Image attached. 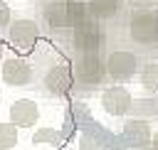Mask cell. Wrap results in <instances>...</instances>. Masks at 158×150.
Instances as JSON below:
<instances>
[{
	"instance_id": "obj_12",
	"label": "cell",
	"mask_w": 158,
	"mask_h": 150,
	"mask_svg": "<svg viewBox=\"0 0 158 150\" xmlns=\"http://www.w3.org/2000/svg\"><path fill=\"white\" fill-rule=\"evenodd\" d=\"M138 81L146 91L158 93V61H146L138 71Z\"/></svg>"
},
{
	"instance_id": "obj_16",
	"label": "cell",
	"mask_w": 158,
	"mask_h": 150,
	"mask_svg": "<svg viewBox=\"0 0 158 150\" xmlns=\"http://www.w3.org/2000/svg\"><path fill=\"white\" fill-rule=\"evenodd\" d=\"M79 150H104L101 148V143H96V140H81V145H79Z\"/></svg>"
},
{
	"instance_id": "obj_15",
	"label": "cell",
	"mask_w": 158,
	"mask_h": 150,
	"mask_svg": "<svg viewBox=\"0 0 158 150\" xmlns=\"http://www.w3.org/2000/svg\"><path fill=\"white\" fill-rule=\"evenodd\" d=\"M10 25V7L5 2H0V30Z\"/></svg>"
},
{
	"instance_id": "obj_5",
	"label": "cell",
	"mask_w": 158,
	"mask_h": 150,
	"mask_svg": "<svg viewBox=\"0 0 158 150\" xmlns=\"http://www.w3.org/2000/svg\"><path fill=\"white\" fill-rule=\"evenodd\" d=\"M136 71H138V59H136L133 52H128V49H116V52L109 54V59H106V74H109L114 81H126V79H131Z\"/></svg>"
},
{
	"instance_id": "obj_4",
	"label": "cell",
	"mask_w": 158,
	"mask_h": 150,
	"mask_svg": "<svg viewBox=\"0 0 158 150\" xmlns=\"http://www.w3.org/2000/svg\"><path fill=\"white\" fill-rule=\"evenodd\" d=\"M74 76L81 86H99L109 76L106 74V61H101L99 54H81L74 61Z\"/></svg>"
},
{
	"instance_id": "obj_19",
	"label": "cell",
	"mask_w": 158,
	"mask_h": 150,
	"mask_svg": "<svg viewBox=\"0 0 158 150\" xmlns=\"http://www.w3.org/2000/svg\"><path fill=\"white\" fill-rule=\"evenodd\" d=\"M0 59H2V44H0Z\"/></svg>"
},
{
	"instance_id": "obj_7",
	"label": "cell",
	"mask_w": 158,
	"mask_h": 150,
	"mask_svg": "<svg viewBox=\"0 0 158 150\" xmlns=\"http://www.w3.org/2000/svg\"><path fill=\"white\" fill-rule=\"evenodd\" d=\"M2 81L7 86H25L32 81V69L20 57H10L2 61Z\"/></svg>"
},
{
	"instance_id": "obj_10",
	"label": "cell",
	"mask_w": 158,
	"mask_h": 150,
	"mask_svg": "<svg viewBox=\"0 0 158 150\" xmlns=\"http://www.w3.org/2000/svg\"><path fill=\"white\" fill-rule=\"evenodd\" d=\"M44 86H47V91L49 93H67L69 89H72V69L67 66V64H57V66H52L49 71H47V76H44Z\"/></svg>"
},
{
	"instance_id": "obj_1",
	"label": "cell",
	"mask_w": 158,
	"mask_h": 150,
	"mask_svg": "<svg viewBox=\"0 0 158 150\" xmlns=\"http://www.w3.org/2000/svg\"><path fill=\"white\" fill-rule=\"evenodd\" d=\"M86 15V5L81 0H49L42 10V17L49 27L54 30H67V27H74L79 25Z\"/></svg>"
},
{
	"instance_id": "obj_13",
	"label": "cell",
	"mask_w": 158,
	"mask_h": 150,
	"mask_svg": "<svg viewBox=\"0 0 158 150\" xmlns=\"http://www.w3.org/2000/svg\"><path fill=\"white\" fill-rule=\"evenodd\" d=\"M17 145V125L0 123V150H10Z\"/></svg>"
},
{
	"instance_id": "obj_6",
	"label": "cell",
	"mask_w": 158,
	"mask_h": 150,
	"mask_svg": "<svg viewBox=\"0 0 158 150\" xmlns=\"http://www.w3.org/2000/svg\"><path fill=\"white\" fill-rule=\"evenodd\" d=\"M37 37H40V27H37L35 20H15V22H10L7 39L17 52H30L35 47Z\"/></svg>"
},
{
	"instance_id": "obj_9",
	"label": "cell",
	"mask_w": 158,
	"mask_h": 150,
	"mask_svg": "<svg viewBox=\"0 0 158 150\" xmlns=\"http://www.w3.org/2000/svg\"><path fill=\"white\" fill-rule=\"evenodd\" d=\"M40 120V108L35 101L30 98H20L10 106V123L12 125H20V128H30Z\"/></svg>"
},
{
	"instance_id": "obj_11",
	"label": "cell",
	"mask_w": 158,
	"mask_h": 150,
	"mask_svg": "<svg viewBox=\"0 0 158 150\" xmlns=\"http://www.w3.org/2000/svg\"><path fill=\"white\" fill-rule=\"evenodd\" d=\"M123 0H86V10L96 17V20H111L118 15Z\"/></svg>"
},
{
	"instance_id": "obj_8",
	"label": "cell",
	"mask_w": 158,
	"mask_h": 150,
	"mask_svg": "<svg viewBox=\"0 0 158 150\" xmlns=\"http://www.w3.org/2000/svg\"><path fill=\"white\" fill-rule=\"evenodd\" d=\"M101 106L106 113L111 116H123L128 108H131V93L123 89V86H109L104 93H101Z\"/></svg>"
},
{
	"instance_id": "obj_17",
	"label": "cell",
	"mask_w": 158,
	"mask_h": 150,
	"mask_svg": "<svg viewBox=\"0 0 158 150\" xmlns=\"http://www.w3.org/2000/svg\"><path fill=\"white\" fill-rule=\"evenodd\" d=\"M54 138V133L52 130H40L37 135H35V143H42V140H52Z\"/></svg>"
},
{
	"instance_id": "obj_20",
	"label": "cell",
	"mask_w": 158,
	"mask_h": 150,
	"mask_svg": "<svg viewBox=\"0 0 158 150\" xmlns=\"http://www.w3.org/2000/svg\"><path fill=\"white\" fill-rule=\"evenodd\" d=\"M131 150H141V148H131Z\"/></svg>"
},
{
	"instance_id": "obj_18",
	"label": "cell",
	"mask_w": 158,
	"mask_h": 150,
	"mask_svg": "<svg viewBox=\"0 0 158 150\" xmlns=\"http://www.w3.org/2000/svg\"><path fill=\"white\" fill-rule=\"evenodd\" d=\"M151 148H153V150H158V130H156V133H153V138H151Z\"/></svg>"
},
{
	"instance_id": "obj_3",
	"label": "cell",
	"mask_w": 158,
	"mask_h": 150,
	"mask_svg": "<svg viewBox=\"0 0 158 150\" xmlns=\"http://www.w3.org/2000/svg\"><path fill=\"white\" fill-rule=\"evenodd\" d=\"M128 34L138 44L158 42V12L156 10H138L128 20Z\"/></svg>"
},
{
	"instance_id": "obj_2",
	"label": "cell",
	"mask_w": 158,
	"mask_h": 150,
	"mask_svg": "<svg viewBox=\"0 0 158 150\" xmlns=\"http://www.w3.org/2000/svg\"><path fill=\"white\" fill-rule=\"evenodd\" d=\"M72 42L81 54H99L106 47V30L96 20H81L72 27Z\"/></svg>"
},
{
	"instance_id": "obj_14",
	"label": "cell",
	"mask_w": 158,
	"mask_h": 150,
	"mask_svg": "<svg viewBox=\"0 0 158 150\" xmlns=\"http://www.w3.org/2000/svg\"><path fill=\"white\" fill-rule=\"evenodd\" d=\"M128 5L133 7V12H138V10H153L158 0H128Z\"/></svg>"
}]
</instances>
